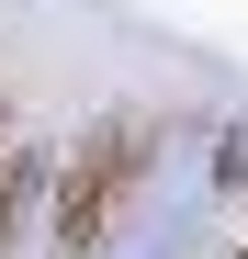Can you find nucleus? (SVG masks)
Wrapping results in <instances>:
<instances>
[{
    "label": "nucleus",
    "instance_id": "f257e3e1",
    "mask_svg": "<svg viewBox=\"0 0 248 259\" xmlns=\"http://www.w3.org/2000/svg\"><path fill=\"white\" fill-rule=\"evenodd\" d=\"M147 113H113V124H91V136L68 147V169H57V203H46V226H57V248L68 259H102V237L124 226V203H136V181H147Z\"/></svg>",
    "mask_w": 248,
    "mask_h": 259
},
{
    "label": "nucleus",
    "instance_id": "f03ea898",
    "mask_svg": "<svg viewBox=\"0 0 248 259\" xmlns=\"http://www.w3.org/2000/svg\"><path fill=\"white\" fill-rule=\"evenodd\" d=\"M23 203H34V147L0 158V259H12V226H23Z\"/></svg>",
    "mask_w": 248,
    "mask_h": 259
},
{
    "label": "nucleus",
    "instance_id": "7ed1b4c3",
    "mask_svg": "<svg viewBox=\"0 0 248 259\" xmlns=\"http://www.w3.org/2000/svg\"><path fill=\"white\" fill-rule=\"evenodd\" d=\"M0 158H12V136H0Z\"/></svg>",
    "mask_w": 248,
    "mask_h": 259
}]
</instances>
